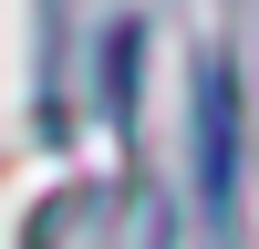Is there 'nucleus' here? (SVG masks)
<instances>
[{
  "instance_id": "f257e3e1",
  "label": "nucleus",
  "mask_w": 259,
  "mask_h": 249,
  "mask_svg": "<svg viewBox=\"0 0 259 249\" xmlns=\"http://www.w3.org/2000/svg\"><path fill=\"white\" fill-rule=\"evenodd\" d=\"M228 187H239V83L207 62L197 73V197L228 218Z\"/></svg>"
}]
</instances>
